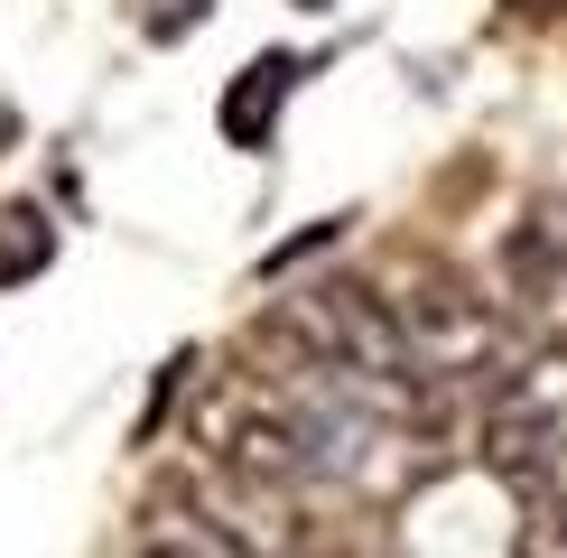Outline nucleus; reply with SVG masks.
<instances>
[{"label": "nucleus", "instance_id": "obj_2", "mask_svg": "<svg viewBox=\"0 0 567 558\" xmlns=\"http://www.w3.org/2000/svg\"><path fill=\"white\" fill-rule=\"evenodd\" d=\"M307 335L326 344V363H353V372H382V382H419V354H410V326H400L391 298L353 289V279H326L307 298Z\"/></svg>", "mask_w": 567, "mask_h": 558}, {"label": "nucleus", "instance_id": "obj_7", "mask_svg": "<svg viewBox=\"0 0 567 558\" xmlns=\"http://www.w3.org/2000/svg\"><path fill=\"white\" fill-rule=\"evenodd\" d=\"M140 558H233L224 540H158V549H140Z\"/></svg>", "mask_w": 567, "mask_h": 558}, {"label": "nucleus", "instance_id": "obj_1", "mask_svg": "<svg viewBox=\"0 0 567 558\" xmlns=\"http://www.w3.org/2000/svg\"><path fill=\"white\" fill-rule=\"evenodd\" d=\"M484 465L512 484H539L567 465V354H530L522 372H503V391H493L484 410Z\"/></svg>", "mask_w": 567, "mask_h": 558}, {"label": "nucleus", "instance_id": "obj_8", "mask_svg": "<svg viewBox=\"0 0 567 558\" xmlns=\"http://www.w3.org/2000/svg\"><path fill=\"white\" fill-rule=\"evenodd\" d=\"M512 10H530V19H539V10H558V0H512Z\"/></svg>", "mask_w": 567, "mask_h": 558}, {"label": "nucleus", "instance_id": "obj_5", "mask_svg": "<svg viewBox=\"0 0 567 558\" xmlns=\"http://www.w3.org/2000/svg\"><path fill=\"white\" fill-rule=\"evenodd\" d=\"M47 261H56V224H47L38 205H0V289L38 279Z\"/></svg>", "mask_w": 567, "mask_h": 558}, {"label": "nucleus", "instance_id": "obj_4", "mask_svg": "<svg viewBox=\"0 0 567 558\" xmlns=\"http://www.w3.org/2000/svg\"><path fill=\"white\" fill-rule=\"evenodd\" d=\"M289 84H298V56H251L243 75H233V93H224V140L233 149H261L270 140V122H279V103H289Z\"/></svg>", "mask_w": 567, "mask_h": 558}, {"label": "nucleus", "instance_id": "obj_6", "mask_svg": "<svg viewBox=\"0 0 567 558\" xmlns=\"http://www.w3.org/2000/svg\"><path fill=\"white\" fill-rule=\"evenodd\" d=\"M205 10H215V0H158V10H150V38H186Z\"/></svg>", "mask_w": 567, "mask_h": 558}, {"label": "nucleus", "instance_id": "obj_3", "mask_svg": "<svg viewBox=\"0 0 567 558\" xmlns=\"http://www.w3.org/2000/svg\"><path fill=\"white\" fill-rule=\"evenodd\" d=\"M400 326H410V354L419 372H475L493 354V317L475 308L465 289H419V298H400Z\"/></svg>", "mask_w": 567, "mask_h": 558}]
</instances>
